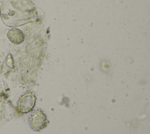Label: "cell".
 Instances as JSON below:
<instances>
[{
    "label": "cell",
    "instance_id": "6da1fadb",
    "mask_svg": "<svg viewBox=\"0 0 150 134\" xmlns=\"http://www.w3.org/2000/svg\"><path fill=\"white\" fill-rule=\"evenodd\" d=\"M36 98L32 92L22 95L16 103V109L21 113H27L31 111L36 103Z\"/></svg>",
    "mask_w": 150,
    "mask_h": 134
},
{
    "label": "cell",
    "instance_id": "7a4b0ae2",
    "mask_svg": "<svg viewBox=\"0 0 150 134\" xmlns=\"http://www.w3.org/2000/svg\"><path fill=\"white\" fill-rule=\"evenodd\" d=\"M30 127L35 131H39L47 126L48 120L44 112L40 109L34 110L29 119Z\"/></svg>",
    "mask_w": 150,
    "mask_h": 134
},
{
    "label": "cell",
    "instance_id": "3957f363",
    "mask_svg": "<svg viewBox=\"0 0 150 134\" xmlns=\"http://www.w3.org/2000/svg\"><path fill=\"white\" fill-rule=\"evenodd\" d=\"M6 35L8 39L12 43L16 45L22 43L25 39V36L22 31L16 28L9 29Z\"/></svg>",
    "mask_w": 150,
    "mask_h": 134
}]
</instances>
